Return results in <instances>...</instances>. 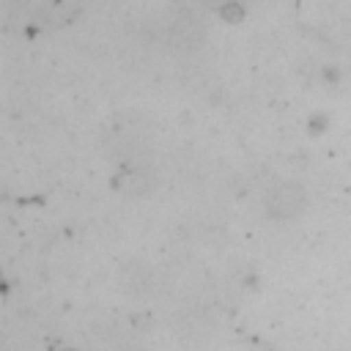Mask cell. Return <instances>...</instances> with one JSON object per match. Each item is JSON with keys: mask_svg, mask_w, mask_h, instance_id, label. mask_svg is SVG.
<instances>
[{"mask_svg": "<svg viewBox=\"0 0 351 351\" xmlns=\"http://www.w3.org/2000/svg\"><path fill=\"white\" fill-rule=\"evenodd\" d=\"M304 203H307L304 189H302L299 184L288 181V184H280L277 189L269 192V197H266V211H269V217H274V219H291V217H296V214L304 208Z\"/></svg>", "mask_w": 351, "mask_h": 351, "instance_id": "6da1fadb", "label": "cell"}]
</instances>
